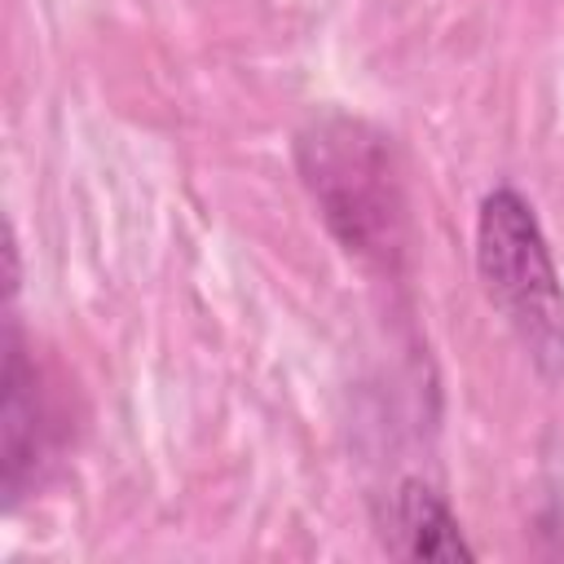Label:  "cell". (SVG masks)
<instances>
[{"label": "cell", "instance_id": "cell-1", "mask_svg": "<svg viewBox=\"0 0 564 564\" xmlns=\"http://www.w3.org/2000/svg\"><path fill=\"white\" fill-rule=\"evenodd\" d=\"M295 167L330 238L361 264L397 273L410 212L392 137L357 115L326 110L295 132Z\"/></svg>", "mask_w": 564, "mask_h": 564}, {"label": "cell", "instance_id": "cell-2", "mask_svg": "<svg viewBox=\"0 0 564 564\" xmlns=\"http://www.w3.org/2000/svg\"><path fill=\"white\" fill-rule=\"evenodd\" d=\"M476 273L538 375L564 370V286L533 203L516 185H494L476 212Z\"/></svg>", "mask_w": 564, "mask_h": 564}, {"label": "cell", "instance_id": "cell-3", "mask_svg": "<svg viewBox=\"0 0 564 564\" xmlns=\"http://www.w3.org/2000/svg\"><path fill=\"white\" fill-rule=\"evenodd\" d=\"M57 410L44 392V375L26 348L22 322L9 308L4 322V410H0V480L4 507L13 511L31 485H40L44 467L57 454Z\"/></svg>", "mask_w": 564, "mask_h": 564}, {"label": "cell", "instance_id": "cell-4", "mask_svg": "<svg viewBox=\"0 0 564 564\" xmlns=\"http://www.w3.org/2000/svg\"><path fill=\"white\" fill-rule=\"evenodd\" d=\"M379 538H383V551L401 560H441V564L476 560V546L463 538L449 502L419 476H405L388 494V507L379 516Z\"/></svg>", "mask_w": 564, "mask_h": 564}]
</instances>
